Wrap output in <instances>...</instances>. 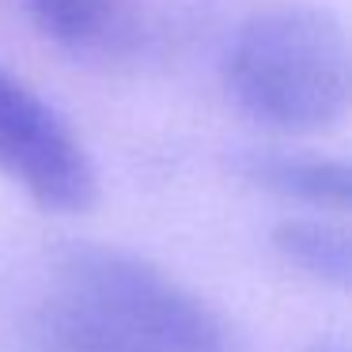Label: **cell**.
<instances>
[{
    "label": "cell",
    "mask_w": 352,
    "mask_h": 352,
    "mask_svg": "<svg viewBox=\"0 0 352 352\" xmlns=\"http://www.w3.org/2000/svg\"><path fill=\"white\" fill-rule=\"evenodd\" d=\"M34 352H243V337L205 296L118 246H72L34 314Z\"/></svg>",
    "instance_id": "cell-1"
},
{
    "label": "cell",
    "mask_w": 352,
    "mask_h": 352,
    "mask_svg": "<svg viewBox=\"0 0 352 352\" xmlns=\"http://www.w3.org/2000/svg\"><path fill=\"white\" fill-rule=\"evenodd\" d=\"M0 175L50 212H84L99 193L72 125L8 69H0Z\"/></svg>",
    "instance_id": "cell-3"
},
{
    "label": "cell",
    "mask_w": 352,
    "mask_h": 352,
    "mask_svg": "<svg viewBox=\"0 0 352 352\" xmlns=\"http://www.w3.org/2000/svg\"><path fill=\"white\" fill-rule=\"evenodd\" d=\"M223 87L261 129H333L352 118V27L303 0L261 4L223 50Z\"/></svg>",
    "instance_id": "cell-2"
},
{
    "label": "cell",
    "mask_w": 352,
    "mask_h": 352,
    "mask_svg": "<svg viewBox=\"0 0 352 352\" xmlns=\"http://www.w3.org/2000/svg\"><path fill=\"white\" fill-rule=\"evenodd\" d=\"M254 186L314 212L352 216V160L303 152H246L239 163Z\"/></svg>",
    "instance_id": "cell-4"
},
{
    "label": "cell",
    "mask_w": 352,
    "mask_h": 352,
    "mask_svg": "<svg viewBox=\"0 0 352 352\" xmlns=\"http://www.w3.org/2000/svg\"><path fill=\"white\" fill-rule=\"evenodd\" d=\"M125 4L129 0H27L38 27L65 46H87L107 38Z\"/></svg>",
    "instance_id": "cell-6"
},
{
    "label": "cell",
    "mask_w": 352,
    "mask_h": 352,
    "mask_svg": "<svg viewBox=\"0 0 352 352\" xmlns=\"http://www.w3.org/2000/svg\"><path fill=\"white\" fill-rule=\"evenodd\" d=\"M269 246L288 269L333 292H352V220L341 216H284Z\"/></svg>",
    "instance_id": "cell-5"
},
{
    "label": "cell",
    "mask_w": 352,
    "mask_h": 352,
    "mask_svg": "<svg viewBox=\"0 0 352 352\" xmlns=\"http://www.w3.org/2000/svg\"><path fill=\"white\" fill-rule=\"evenodd\" d=\"M307 352H352V344H314Z\"/></svg>",
    "instance_id": "cell-7"
}]
</instances>
